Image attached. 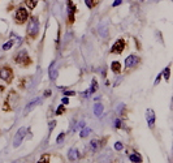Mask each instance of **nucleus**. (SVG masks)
Wrapping results in <instances>:
<instances>
[{"label":"nucleus","mask_w":173,"mask_h":163,"mask_svg":"<svg viewBox=\"0 0 173 163\" xmlns=\"http://www.w3.org/2000/svg\"><path fill=\"white\" fill-rule=\"evenodd\" d=\"M74 94H76L74 91H64V95H65V97H72V95H74Z\"/></svg>","instance_id":"cd10ccee"},{"label":"nucleus","mask_w":173,"mask_h":163,"mask_svg":"<svg viewBox=\"0 0 173 163\" xmlns=\"http://www.w3.org/2000/svg\"><path fill=\"white\" fill-rule=\"evenodd\" d=\"M103 110H104V107H103L102 103H95V106H94V114H95V116H102Z\"/></svg>","instance_id":"f8f14e48"},{"label":"nucleus","mask_w":173,"mask_h":163,"mask_svg":"<svg viewBox=\"0 0 173 163\" xmlns=\"http://www.w3.org/2000/svg\"><path fill=\"white\" fill-rule=\"evenodd\" d=\"M78 158V151H77V149H70V150H69V153H68V159L69 161H76V159Z\"/></svg>","instance_id":"ddd939ff"},{"label":"nucleus","mask_w":173,"mask_h":163,"mask_svg":"<svg viewBox=\"0 0 173 163\" xmlns=\"http://www.w3.org/2000/svg\"><path fill=\"white\" fill-rule=\"evenodd\" d=\"M122 148H124V145H122V142H116L115 144V149L116 150H122Z\"/></svg>","instance_id":"393cba45"},{"label":"nucleus","mask_w":173,"mask_h":163,"mask_svg":"<svg viewBox=\"0 0 173 163\" xmlns=\"http://www.w3.org/2000/svg\"><path fill=\"white\" fill-rule=\"evenodd\" d=\"M163 76H164V78H165L167 81L169 80V77H171V69H169V67H168V68H165V69H164Z\"/></svg>","instance_id":"4be33fe9"},{"label":"nucleus","mask_w":173,"mask_h":163,"mask_svg":"<svg viewBox=\"0 0 173 163\" xmlns=\"http://www.w3.org/2000/svg\"><path fill=\"white\" fill-rule=\"evenodd\" d=\"M17 100H18V95L16 91H10L9 95L7 97V99H5V106H4V110H7V111H9V110L15 108V106L17 105Z\"/></svg>","instance_id":"f03ea898"},{"label":"nucleus","mask_w":173,"mask_h":163,"mask_svg":"<svg viewBox=\"0 0 173 163\" xmlns=\"http://www.w3.org/2000/svg\"><path fill=\"white\" fill-rule=\"evenodd\" d=\"M90 148L93 151L98 150V149H99V141H98V140H93V141L90 142Z\"/></svg>","instance_id":"a211bd4d"},{"label":"nucleus","mask_w":173,"mask_h":163,"mask_svg":"<svg viewBox=\"0 0 173 163\" xmlns=\"http://www.w3.org/2000/svg\"><path fill=\"white\" fill-rule=\"evenodd\" d=\"M3 91H4V86L0 85V93H3Z\"/></svg>","instance_id":"f704fd0d"},{"label":"nucleus","mask_w":173,"mask_h":163,"mask_svg":"<svg viewBox=\"0 0 173 163\" xmlns=\"http://www.w3.org/2000/svg\"><path fill=\"white\" fill-rule=\"evenodd\" d=\"M50 95H51V91L50 90H47L46 93H44V97H50Z\"/></svg>","instance_id":"72a5a7b5"},{"label":"nucleus","mask_w":173,"mask_h":163,"mask_svg":"<svg viewBox=\"0 0 173 163\" xmlns=\"http://www.w3.org/2000/svg\"><path fill=\"white\" fill-rule=\"evenodd\" d=\"M90 128H85V127H83V129H82V131H81V137H82V138H83V137H87L89 136V134H90Z\"/></svg>","instance_id":"412c9836"},{"label":"nucleus","mask_w":173,"mask_h":163,"mask_svg":"<svg viewBox=\"0 0 173 163\" xmlns=\"http://www.w3.org/2000/svg\"><path fill=\"white\" fill-rule=\"evenodd\" d=\"M121 4V0H115V1H113V7H117V5H120Z\"/></svg>","instance_id":"2f4dec72"},{"label":"nucleus","mask_w":173,"mask_h":163,"mask_svg":"<svg viewBox=\"0 0 173 163\" xmlns=\"http://www.w3.org/2000/svg\"><path fill=\"white\" fill-rule=\"evenodd\" d=\"M64 111H65V107H64V105H60V106L57 107V110H56V115H61Z\"/></svg>","instance_id":"5701e85b"},{"label":"nucleus","mask_w":173,"mask_h":163,"mask_svg":"<svg viewBox=\"0 0 173 163\" xmlns=\"http://www.w3.org/2000/svg\"><path fill=\"white\" fill-rule=\"evenodd\" d=\"M85 3L89 8H93L94 5H95V1H93V0H85Z\"/></svg>","instance_id":"b1692460"},{"label":"nucleus","mask_w":173,"mask_h":163,"mask_svg":"<svg viewBox=\"0 0 173 163\" xmlns=\"http://www.w3.org/2000/svg\"><path fill=\"white\" fill-rule=\"evenodd\" d=\"M27 35L30 38H35L38 35V32H39V22H38V18L37 17H31L29 21V25H27Z\"/></svg>","instance_id":"f257e3e1"},{"label":"nucleus","mask_w":173,"mask_h":163,"mask_svg":"<svg viewBox=\"0 0 173 163\" xmlns=\"http://www.w3.org/2000/svg\"><path fill=\"white\" fill-rule=\"evenodd\" d=\"M139 59L137 58L135 55H129L126 59H125V67L126 68H132V67H134L137 63H138Z\"/></svg>","instance_id":"9d476101"},{"label":"nucleus","mask_w":173,"mask_h":163,"mask_svg":"<svg viewBox=\"0 0 173 163\" xmlns=\"http://www.w3.org/2000/svg\"><path fill=\"white\" fill-rule=\"evenodd\" d=\"M160 78H161V74H159L158 77H156V80H155V85H158V84H159V81H160Z\"/></svg>","instance_id":"473e14b6"},{"label":"nucleus","mask_w":173,"mask_h":163,"mask_svg":"<svg viewBox=\"0 0 173 163\" xmlns=\"http://www.w3.org/2000/svg\"><path fill=\"white\" fill-rule=\"evenodd\" d=\"M38 163H50V155L48 154H43L40 157V159L38 161Z\"/></svg>","instance_id":"aec40b11"},{"label":"nucleus","mask_w":173,"mask_h":163,"mask_svg":"<svg viewBox=\"0 0 173 163\" xmlns=\"http://www.w3.org/2000/svg\"><path fill=\"white\" fill-rule=\"evenodd\" d=\"M100 35H102V37H105V35H107V27H105V29H104V27H100Z\"/></svg>","instance_id":"bb28decb"},{"label":"nucleus","mask_w":173,"mask_h":163,"mask_svg":"<svg viewBox=\"0 0 173 163\" xmlns=\"http://www.w3.org/2000/svg\"><path fill=\"white\" fill-rule=\"evenodd\" d=\"M26 131H27L26 128H20L17 131V133L15 134V138H13V146H15V148H18V146L22 144L25 136H26Z\"/></svg>","instance_id":"20e7f679"},{"label":"nucleus","mask_w":173,"mask_h":163,"mask_svg":"<svg viewBox=\"0 0 173 163\" xmlns=\"http://www.w3.org/2000/svg\"><path fill=\"white\" fill-rule=\"evenodd\" d=\"M13 44H15V42L10 39V41H8L7 43H4V46H3V50H4V51H8L9 48H12V47H13Z\"/></svg>","instance_id":"6ab92c4d"},{"label":"nucleus","mask_w":173,"mask_h":163,"mask_svg":"<svg viewBox=\"0 0 173 163\" xmlns=\"http://www.w3.org/2000/svg\"><path fill=\"white\" fill-rule=\"evenodd\" d=\"M64 137H65V134H64V133H60V134H59V137H57V140H56L57 144H61V142H63Z\"/></svg>","instance_id":"a878e982"},{"label":"nucleus","mask_w":173,"mask_h":163,"mask_svg":"<svg viewBox=\"0 0 173 163\" xmlns=\"http://www.w3.org/2000/svg\"><path fill=\"white\" fill-rule=\"evenodd\" d=\"M124 48H125V41L124 39H119V41H116L115 44L112 46L111 52H112V54H121V52L124 51Z\"/></svg>","instance_id":"0eeeda50"},{"label":"nucleus","mask_w":173,"mask_h":163,"mask_svg":"<svg viewBox=\"0 0 173 163\" xmlns=\"http://www.w3.org/2000/svg\"><path fill=\"white\" fill-rule=\"evenodd\" d=\"M55 125H56V122H51V123H50V131H52V129L55 128Z\"/></svg>","instance_id":"c756f323"},{"label":"nucleus","mask_w":173,"mask_h":163,"mask_svg":"<svg viewBox=\"0 0 173 163\" xmlns=\"http://www.w3.org/2000/svg\"><path fill=\"white\" fill-rule=\"evenodd\" d=\"M15 61L16 63H18V64H30V58H29V55H27V52L25 51V50H22V51H20L17 52V55L15 56Z\"/></svg>","instance_id":"423d86ee"},{"label":"nucleus","mask_w":173,"mask_h":163,"mask_svg":"<svg viewBox=\"0 0 173 163\" xmlns=\"http://www.w3.org/2000/svg\"><path fill=\"white\" fill-rule=\"evenodd\" d=\"M111 69H112L113 73L119 74V73L121 72V65H120L119 61H112V64H111Z\"/></svg>","instance_id":"4468645a"},{"label":"nucleus","mask_w":173,"mask_h":163,"mask_svg":"<svg viewBox=\"0 0 173 163\" xmlns=\"http://www.w3.org/2000/svg\"><path fill=\"white\" fill-rule=\"evenodd\" d=\"M96 90H98V81L94 78V80L91 81V88L89 89V91H90V93H95Z\"/></svg>","instance_id":"f3484780"},{"label":"nucleus","mask_w":173,"mask_h":163,"mask_svg":"<svg viewBox=\"0 0 173 163\" xmlns=\"http://www.w3.org/2000/svg\"><path fill=\"white\" fill-rule=\"evenodd\" d=\"M39 100H40V99H39V98H35V99H33V100H31V102H30V103H29V105H27V107H26V110H25V114H29V112H30V111H31V110H33V108H34V107H35V106H37V105H38V103H39Z\"/></svg>","instance_id":"9b49d317"},{"label":"nucleus","mask_w":173,"mask_h":163,"mask_svg":"<svg viewBox=\"0 0 173 163\" xmlns=\"http://www.w3.org/2000/svg\"><path fill=\"white\" fill-rule=\"evenodd\" d=\"M129 158H130V161L134 162V163H141V161H142V158H141L139 154H132Z\"/></svg>","instance_id":"dca6fc26"},{"label":"nucleus","mask_w":173,"mask_h":163,"mask_svg":"<svg viewBox=\"0 0 173 163\" xmlns=\"http://www.w3.org/2000/svg\"><path fill=\"white\" fill-rule=\"evenodd\" d=\"M146 119H147V123H149V127L150 128H154L155 127V112L154 110L149 108L146 111Z\"/></svg>","instance_id":"1a4fd4ad"},{"label":"nucleus","mask_w":173,"mask_h":163,"mask_svg":"<svg viewBox=\"0 0 173 163\" xmlns=\"http://www.w3.org/2000/svg\"><path fill=\"white\" fill-rule=\"evenodd\" d=\"M115 127H116V128H120V127H121V122H120L119 119H117L116 122H115Z\"/></svg>","instance_id":"7c9ffc66"},{"label":"nucleus","mask_w":173,"mask_h":163,"mask_svg":"<svg viewBox=\"0 0 173 163\" xmlns=\"http://www.w3.org/2000/svg\"><path fill=\"white\" fill-rule=\"evenodd\" d=\"M61 102H63V105H68V103H69V100H68V98H66V97H63Z\"/></svg>","instance_id":"c85d7f7f"},{"label":"nucleus","mask_w":173,"mask_h":163,"mask_svg":"<svg viewBox=\"0 0 173 163\" xmlns=\"http://www.w3.org/2000/svg\"><path fill=\"white\" fill-rule=\"evenodd\" d=\"M66 7H68V18H69V22L73 24L74 22V13H76V7L73 5L72 0H68L66 3Z\"/></svg>","instance_id":"6e6552de"},{"label":"nucleus","mask_w":173,"mask_h":163,"mask_svg":"<svg viewBox=\"0 0 173 163\" xmlns=\"http://www.w3.org/2000/svg\"><path fill=\"white\" fill-rule=\"evenodd\" d=\"M13 163H18V162H13Z\"/></svg>","instance_id":"c9c22d12"},{"label":"nucleus","mask_w":173,"mask_h":163,"mask_svg":"<svg viewBox=\"0 0 173 163\" xmlns=\"http://www.w3.org/2000/svg\"><path fill=\"white\" fill-rule=\"evenodd\" d=\"M16 21L18 22V24H24V22L27 21V18H29V13H27V11L25 9L24 7H20L17 11H16Z\"/></svg>","instance_id":"7ed1b4c3"},{"label":"nucleus","mask_w":173,"mask_h":163,"mask_svg":"<svg viewBox=\"0 0 173 163\" xmlns=\"http://www.w3.org/2000/svg\"><path fill=\"white\" fill-rule=\"evenodd\" d=\"M25 3H26V5H27L29 9H34V8L37 7V4H38V0H25Z\"/></svg>","instance_id":"2eb2a0df"},{"label":"nucleus","mask_w":173,"mask_h":163,"mask_svg":"<svg viewBox=\"0 0 173 163\" xmlns=\"http://www.w3.org/2000/svg\"><path fill=\"white\" fill-rule=\"evenodd\" d=\"M0 78L7 81V82H10L13 78V71L9 67H3V68H0Z\"/></svg>","instance_id":"39448f33"}]
</instances>
